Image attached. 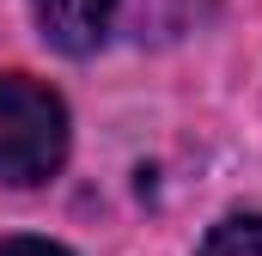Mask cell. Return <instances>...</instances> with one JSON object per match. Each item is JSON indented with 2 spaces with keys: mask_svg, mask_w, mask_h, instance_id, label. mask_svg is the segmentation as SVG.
Masks as SVG:
<instances>
[{
  "mask_svg": "<svg viewBox=\"0 0 262 256\" xmlns=\"http://www.w3.org/2000/svg\"><path fill=\"white\" fill-rule=\"evenodd\" d=\"M67 159V110L37 79H0V183H43Z\"/></svg>",
  "mask_w": 262,
  "mask_h": 256,
  "instance_id": "cell-1",
  "label": "cell"
},
{
  "mask_svg": "<svg viewBox=\"0 0 262 256\" xmlns=\"http://www.w3.org/2000/svg\"><path fill=\"white\" fill-rule=\"evenodd\" d=\"M31 6H37V25H43V37L55 49L85 55V49L104 43V31H110L122 0H31Z\"/></svg>",
  "mask_w": 262,
  "mask_h": 256,
  "instance_id": "cell-2",
  "label": "cell"
},
{
  "mask_svg": "<svg viewBox=\"0 0 262 256\" xmlns=\"http://www.w3.org/2000/svg\"><path fill=\"white\" fill-rule=\"evenodd\" d=\"M201 256H262V214H244V220H226L207 232Z\"/></svg>",
  "mask_w": 262,
  "mask_h": 256,
  "instance_id": "cell-3",
  "label": "cell"
},
{
  "mask_svg": "<svg viewBox=\"0 0 262 256\" xmlns=\"http://www.w3.org/2000/svg\"><path fill=\"white\" fill-rule=\"evenodd\" d=\"M0 256H67V250L49 238H0Z\"/></svg>",
  "mask_w": 262,
  "mask_h": 256,
  "instance_id": "cell-4",
  "label": "cell"
}]
</instances>
